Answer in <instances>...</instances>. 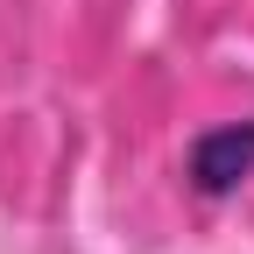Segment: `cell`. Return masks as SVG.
Instances as JSON below:
<instances>
[{
  "label": "cell",
  "instance_id": "1",
  "mask_svg": "<svg viewBox=\"0 0 254 254\" xmlns=\"http://www.w3.org/2000/svg\"><path fill=\"white\" fill-rule=\"evenodd\" d=\"M184 177L198 198H233V190L254 177V120H233V127H205L184 155Z\"/></svg>",
  "mask_w": 254,
  "mask_h": 254
}]
</instances>
